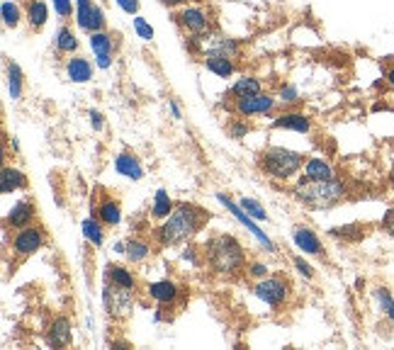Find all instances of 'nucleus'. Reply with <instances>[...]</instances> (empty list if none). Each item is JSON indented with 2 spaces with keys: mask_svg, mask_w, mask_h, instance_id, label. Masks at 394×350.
<instances>
[{
  "mask_svg": "<svg viewBox=\"0 0 394 350\" xmlns=\"http://www.w3.org/2000/svg\"><path fill=\"white\" fill-rule=\"evenodd\" d=\"M204 222H207L204 209H199L197 204L190 202H178L175 209L161 222V226H156L151 231V239L158 248H170V246L190 241L202 229Z\"/></svg>",
  "mask_w": 394,
  "mask_h": 350,
  "instance_id": "nucleus-1",
  "label": "nucleus"
},
{
  "mask_svg": "<svg viewBox=\"0 0 394 350\" xmlns=\"http://www.w3.org/2000/svg\"><path fill=\"white\" fill-rule=\"evenodd\" d=\"M202 261L219 278H236L246 268V248L231 234H217L202 244Z\"/></svg>",
  "mask_w": 394,
  "mask_h": 350,
  "instance_id": "nucleus-2",
  "label": "nucleus"
},
{
  "mask_svg": "<svg viewBox=\"0 0 394 350\" xmlns=\"http://www.w3.org/2000/svg\"><path fill=\"white\" fill-rule=\"evenodd\" d=\"M295 197L297 202H302L310 209H329L346 197V185L339 177H331V180H310V177H302L295 187Z\"/></svg>",
  "mask_w": 394,
  "mask_h": 350,
  "instance_id": "nucleus-3",
  "label": "nucleus"
},
{
  "mask_svg": "<svg viewBox=\"0 0 394 350\" xmlns=\"http://www.w3.org/2000/svg\"><path fill=\"white\" fill-rule=\"evenodd\" d=\"M258 168L273 180H290L305 168V153L285 146H268L258 156Z\"/></svg>",
  "mask_w": 394,
  "mask_h": 350,
  "instance_id": "nucleus-4",
  "label": "nucleus"
},
{
  "mask_svg": "<svg viewBox=\"0 0 394 350\" xmlns=\"http://www.w3.org/2000/svg\"><path fill=\"white\" fill-rule=\"evenodd\" d=\"M134 302H136V290H129V287L105 280V287H102V307H105L107 317L115 321L129 319L131 312H134Z\"/></svg>",
  "mask_w": 394,
  "mask_h": 350,
  "instance_id": "nucleus-5",
  "label": "nucleus"
},
{
  "mask_svg": "<svg viewBox=\"0 0 394 350\" xmlns=\"http://www.w3.org/2000/svg\"><path fill=\"white\" fill-rule=\"evenodd\" d=\"M175 25L192 39H202L212 32V15L202 5H182L175 13Z\"/></svg>",
  "mask_w": 394,
  "mask_h": 350,
  "instance_id": "nucleus-6",
  "label": "nucleus"
},
{
  "mask_svg": "<svg viewBox=\"0 0 394 350\" xmlns=\"http://www.w3.org/2000/svg\"><path fill=\"white\" fill-rule=\"evenodd\" d=\"M290 292H292V287L285 280V275H268L263 280H256L253 285V295L270 309L283 307L290 300Z\"/></svg>",
  "mask_w": 394,
  "mask_h": 350,
  "instance_id": "nucleus-7",
  "label": "nucleus"
},
{
  "mask_svg": "<svg viewBox=\"0 0 394 350\" xmlns=\"http://www.w3.org/2000/svg\"><path fill=\"white\" fill-rule=\"evenodd\" d=\"M47 244V234H44L42 226H25V229H17L13 241H10V253H13L17 261H25L37 253L42 246Z\"/></svg>",
  "mask_w": 394,
  "mask_h": 350,
  "instance_id": "nucleus-8",
  "label": "nucleus"
},
{
  "mask_svg": "<svg viewBox=\"0 0 394 350\" xmlns=\"http://www.w3.org/2000/svg\"><path fill=\"white\" fill-rule=\"evenodd\" d=\"M76 25L93 34L105 30V13L95 0H76Z\"/></svg>",
  "mask_w": 394,
  "mask_h": 350,
  "instance_id": "nucleus-9",
  "label": "nucleus"
},
{
  "mask_svg": "<svg viewBox=\"0 0 394 350\" xmlns=\"http://www.w3.org/2000/svg\"><path fill=\"white\" fill-rule=\"evenodd\" d=\"M278 107V100L268 93H258L251 97H241V100H234V112L239 117H263V114H270Z\"/></svg>",
  "mask_w": 394,
  "mask_h": 350,
  "instance_id": "nucleus-10",
  "label": "nucleus"
},
{
  "mask_svg": "<svg viewBox=\"0 0 394 350\" xmlns=\"http://www.w3.org/2000/svg\"><path fill=\"white\" fill-rule=\"evenodd\" d=\"M217 199H219V202H221V204H224V207H226V209H229V212H231V214H234V217H236V219H239V222H241V224H243V226H246V229H248V231H251V234H253V236H256V239H258V241H261V244H263V246H266V251H268V253H278L275 244H273V241H270V239H268V234H263V231H261V229H258V226H256L253 217H248V214H246V209H243V207H241V204L231 202V199H229V197H226V195H224V192H217Z\"/></svg>",
  "mask_w": 394,
  "mask_h": 350,
  "instance_id": "nucleus-11",
  "label": "nucleus"
},
{
  "mask_svg": "<svg viewBox=\"0 0 394 350\" xmlns=\"http://www.w3.org/2000/svg\"><path fill=\"white\" fill-rule=\"evenodd\" d=\"M88 42H90V51H93V56H95V66L102 68V71L110 68L112 61H115V39L102 30V32L90 34Z\"/></svg>",
  "mask_w": 394,
  "mask_h": 350,
  "instance_id": "nucleus-12",
  "label": "nucleus"
},
{
  "mask_svg": "<svg viewBox=\"0 0 394 350\" xmlns=\"http://www.w3.org/2000/svg\"><path fill=\"white\" fill-rule=\"evenodd\" d=\"M192 42H195L204 54H224V56H229V59L239 56V42L236 39H231V37H224V34L209 32L207 37L192 39Z\"/></svg>",
  "mask_w": 394,
  "mask_h": 350,
  "instance_id": "nucleus-13",
  "label": "nucleus"
},
{
  "mask_svg": "<svg viewBox=\"0 0 394 350\" xmlns=\"http://www.w3.org/2000/svg\"><path fill=\"white\" fill-rule=\"evenodd\" d=\"M148 300H153L158 307H173L180 297V287L173 283V280H156L146 287Z\"/></svg>",
  "mask_w": 394,
  "mask_h": 350,
  "instance_id": "nucleus-14",
  "label": "nucleus"
},
{
  "mask_svg": "<svg viewBox=\"0 0 394 350\" xmlns=\"http://www.w3.org/2000/svg\"><path fill=\"white\" fill-rule=\"evenodd\" d=\"M292 241H295V246L302 251V253L314 256V258H322V256H324V244H322V239H319V234L312 231L310 226H295Z\"/></svg>",
  "mask_w": 394,
  "mask_h": 350,
  "instance_id": "nucleus-15",
  "label": "nucleus"
},
{
  "mask_svg": "<svg viewBox=\"0 0 394 350\" xmlns=\"http://www.w3.org/2000/svg\"><path fill=\"white\" fill-rule=\"evenodd\" d=\"M73 341V329L71 321L66 317H56L47 329V343L51 348H68Z\"/></svg>",
  "mask_w": 394,
  "mask_h": 350,
  "instance_id": "nucleus-16",
  "label": "nucleus"
},
{
  "mask_svg": "<svg viewBox=\"0 0 394 350\" xmlns=\"http://www.w3.org/2000/svg\"><path fill=\"white\" fill-rule=\"evenodd\" d=\"M34 222V202L32 199H20V202L13 204V209L8 212V217H5V226L10 229H25L30 226V224Z\"/></svg>",
  "mask_w": 394,
  "mask_h": 350,
  "instance_id": "nucleus-17",
  "label": "nucleus"
},
{
  "mask_svg": "<svg viewBox=\"0 0 394 350\" xmlns=\"http://www.w3.org/2000/svg\"><path fill=\"white\" fill-rule=\"evenodd\" d=\"M93 73L95 66L85 56L73 54L71 59H66V76L71 83H88V80H93Z\"/></svg>",
  "mask_w": 394,
  "mask_h": 350,
  "instance_id": "nucleus-18",
  "label": "nucleus"
},
{
  "mask_svg": "<svg viewBox=\"0 0 394 350\" xmlns=\"http://www.w3.org/2000/svg\"><path fill=\"white\" fill-rule=\"evenodd\" d=\"M273 129H288L297 134H307L312 129V119L305 112H285L273 119Z\"/></svg>",
  "mask_w": 394,
  "mask_h": 350,
  "instance_id": "nucleus-19",
  "label": "nucleus"
},
{
  "mask_svg": "<svg viewBox=\"0 0 394 350\" xmlns=\"http://www.w3.org/2000/svg\"><path fill=\"white\" fill-rule=\"evenodd\" d=\"M115 170L122 177H129V180H134V182L144 177V165H141V160L129 151H122L115 158Z\"/></svg>",
  "mask_w": 394,
  "mask_h": 350,
  "instance_id": "nucleus-20",
  "label": "nucleus"
},
{
  "mask_svg": "<svg viewBox=\"0 0 394 350\" xmlns=\"http://www.w3.org/2000/svg\"><path fill=\"white\" fill-rule=\"evenodd\" d=\"M202 64L209 73H214L217 78H229L234 76V71H236L234 59H229V56H224V54H204Z\"/></svg>",
  "mask_w": 394,
  "mask_h": 350,
  "instance_id": "nucleus-21",
  "label": "nucleus"
},
{
  "mask_svg": "<svg viewBox=\"0 0 394 350\" xmlns=\"http://www.w3.org/2000/svg\"><path fill=\"white\" fill-rule=\"evenodd\" d=\"M153 253V246L148 244L144 239H127L124 241V258H127L129 263H134V266H139V263L148 261Z\"/></svg>",
  "mask_w": 394,
  "mask_h": 350,
  "instance_id": "nucleus-22",
  "label": "nucleus"
},
{
  "mask_svg": "<svg viewBox=\"0 0 394 350\" xmlns=\"http://www.w3.org/2000/svg\"><path fill=\"white\" fill-rule=\"evenodd\" d=\"M93 214L98 217L105 226H117V224L122 222V204L112 197H105L98 207L93 209Z\"/></svg>",
  "mask_w": 394,
  "mask_h": 350,
  "instance_id": "nucleus-23",
  "label": "nucleus"
},
{
  "mask_svg": "<svg viewBox=\"0 0 394 350\" xmlns=\"http://www.w3.org/2000/svg\"><path fill=\"white\" fill-rule=\"evenodd\" d=\"M27 187V175L22 170L13 168V165H5L3 173H0V192L10 195L17 190H25Z\"/></svg>",
  "mask_w": 394,
  "mask_h": 350,
  "instance_id": "nucleus-24",
  "label": "nucleus"
},
{
  "mask_svg": "<svg viewBox=\"0 0 394 350\" xmlns=\"http://www.w3.org/2000/svg\"><path fill=\"white\" fill-rule=\"evenodd\" d=\"M54 47L59 54H66V56H73L81 47V42H78L76 32L71 30L68 25H61L59 30H56V37H54Z\"/></svg>",
  "mask_w": 394,
  "mask_h": 350,
  "instance_id": "nucleus-25",
  "label": "nucleus"
},
{
  "mask_svg": "<svg viewBox=\"0 0 394 350\" xmlns=\"http://www.w3.org/2000/svg\"><path fill=\"white\" fill-rule=\"evenodd\" d=\"M258 93H263V85H261V78H256V76L236 78L229 88V95L234 97V100H241V97H251V95H258Z\"/></svg>",
  "mask_w": 394,
  "mask_h": 350,
  "instance_id": "nucleus-26",
  "label": "nucleus"
},
{
  "mask_svg": "<svg viewBox=\"0 0 394 350\" xmlns=\"http://www.w3.org/2000/svg\"><path fill=\"white\" fill-rule=\"evenodd\" d=\"M305 175L302 177H310V180H331V177H336L334 173V168H331V163L329 160H324V158H307L305 160Z\"/></svg>",
  "mask_w": 394,
  "mask_h": 350,
  "instance_id": "nucleus-27",
  "label": "nucleus"
},
{
  "mask_svg": "<svg viewBox=\"0 0 394 350\" xmlns=\"http://www.w3.org/2000/svg\"><path fill=\"white\" fill-rule=\"evenodd\" d=\"M25 17H27V25H30L32 30H42L49 20V5L44 3V0H30Z\"/></svg>",
  "mask_w": 394,
  "mask_h": 350,
  "instance_id": "nucleus-28",
  "label": "nucleus"
},
{
  "mask_svg": "<svg viewBox=\"0 0 394 350\" xmlns=\"http://www.w3.org/2000/svg\"><path fill=\"white\" fill-rule=\"evenodd\" d=\"M105 275H107V280H110V283L129 287V290H136V275L131 273L129 268L117 266V263H107Z\"/></svg>",
  "mask_w": 394,
  "mask_h": 350,
  "instance_id": "nucleus-29",
  "label": "nucleus"
},
{
  "mask_svg": "<svg viewBox=\"0 0 394 350\" xmlns=\"http://www.w3.org/2000/svg\"><path fill=\"white\" fill-rule=\"evenodd\" d=\"M173 209H175V202L168 197V192H165L163 187H161V190L153 195V202H151V219L163 222L165 217H168Z\"/></svg>",
  "mask_w": 394,
  "mask_h": 350,
  "instance_id": "nucleus-30",
  "label": "nucleus"
},
{
  "mask_svg": "<svg viewBox=\"0 0 394 350\" xmlns=\"http://www.w3.org/2000/svg\"><path fill=\"white\" fill-rule=\"evenodd\" d=\"M81 231H83L85 241H90L93 246H102V241H105V229H102V222L98 219V217H88V219H83Z\"/></svg>",
  "mask_w": 394,
  "mask_h": 350,
  "instance_id": "nucleus-31",
  "label": "nucleus"
},
{
  "mask_svg": "<svg viewBox=\"0 0 394 350\" xmlns=\"http://www.w3.org/2000/svg\"><path fill=\"white\" fill-rule=\"evenodd\" d=\"M8 88H10V100L17 102L22 97V88H25V78H22V71L15 61L8 64Z\"/></svg>",
  "mask_w": 394,
  "mask_h": 350,
  "instance_id": "nucleus-32",
  "label": "nucleus"
},
{
  "mask_svg": "<svg viewBox=\"0 0 394 350\" xmlns=\"http://www.w3.org/2000/svg\"><path fill=\"white\" fill-rule=\"evenodd\" d=\"M375 302H378V309L382 314H385L387 319L394 321V297L390 290H385V287H378V290L373 292Z\"/></svg>",
  "mask_w": 394,
  "mask_h": 350,
  "instance_id": "nucleus-33",
  "label": "nucleus"
},
{
  "mask_svg": "<svg viewBox=\"0 0 394 350\" xmlns=\"http://www.w3.org/2000/svg\"><path fill=\"white\" fill-rule=\"evenodd\" d=\"M0 15H3V25L10 27V30H15V27L20 25V20H22L20 8H17L13 0H3V5H0Z\"/></svg>",
  "mask_w": 394,
  "mask_h": 350,
  "instance_id": "nucleus-34",
  "label": "nucleus"
},
{
  "mask_svg": "<svg viewBox=\"0 0 394 350\" xmlns=\"http://www.w3.org/2000/svg\"><path fill=\"white\" fill-rule=\"evenodd\" d=\"M239 204H241V207L246 209V214H248V217H253L256 222H263V219L268 222V212H266V207H263V204L258 202V199L241 197V199H239Z\"/></svg>",
  "mask_w": 394,
  "mask_h": 350,
  "instance_id": "nucleus-35",
  "label": "nucleus"
},
{
  "mask_svg": "<svg viewBox=\"0 0 394 350\" xmlns=\"http://www.w3.org/2000/svg\"><path fill=\"white\" fill-rule=\"evenodd\" d=\"M329 234H331L334 239H346V241H351V239H361V236H363V229L358 226V224H351V226L331 229Z\"/></svg>",
  "mask_w": 394,
  "mask_h": 350,
  "instance_id": "nucleus-36",
  "label": "nucleus"
},
{
  "mask_svg": "<svg viewBox=\"0 0 394 350\" xmlns=\"http://www.w3.org/2000/svg\"><path fill=\"white\" fill-rule=\"evenodd\" d=\"M51 5H54V13L61 20H68L71 15H76V0H51Z\"/></svg>",
  "mask_w": 394,
  "mask_h": 350,
  "instance_id": "nucleus-37",
  "label": "nucleus"
},
{
  "mask_svg": "<svg viewBox=\"0 0 394 350\" xmlns=\"http://www.w3.org/2000/svg\"><path fill=\"white\" fill-rule=\"evenodd\" d=\"M134 32H136V37L144 39V42H151L153 39V27L148 25L141 15H134Z\"/></svg>",
  "mask_w": 394,
  "mask_h": 350,
  "instance_id": "nucleus-38",
  "label": "nucleus"
},
{
  "mask_svg": "<svg viewBox=\"0 0 394 350\" xmlns=\"http://www.w3.org/2000/svg\"><path fill=\"white\" fill-rule=\"evenodd\" d=\"M278 100L283 102V105H295V102H300V90H297L295 85H283L278 93Z\"/></svg>",
  "mask_w": 394,
  "mask_h": 350,
  "instance_id": "nucleus-39",
  "label": "nucleus"
},
{
  "mask_svg": "<svg viewBox=\"0 0 394 350\" xmlns=\"http://www.w3.org/2000/svg\"><path fill=\"white\" fill-rule=\"evenodd\" d=\"M180 258H182V261L190 263V266H199V261H202V253H199V251L192 244H187L185 248L180 251Z\"/></svg>",
  "mask_w": 394,
  "mask_h": 350,
  "instance_id": "nucleus-40",
  "label": "nucleus"
},
{
  "mask_svg": "<svg viewBox=\"0 0 394 350\" xmlns=\"http://www.w3.org/2000/svg\"><path fill=\"white\" fill-rule=\"evenodd\" d=\"M246 273H248V278H253V280H263V278H268V275H270L266 263H258V261L251 263V266L246 268Z\"/></svg>",
  "mask_w": 394,
  "mask_h": 350,
  "instance_id": "nucleus-41",
  "label": "nucleus"
},
{
  "mask_svg": "<svg viewBox=\"0 0 394 350\" xmlns=\"http://www.w3.org/2000/svg\"><path fill=\"white\" fill-rule=\"evenodd\" d=\"M295 268H297V273H300L302 275V278H305V280H312L314 278V268L310 266V263H307L305 261V258H302V256H295Z\"/></svg>",
  "mask_w": 394,
  "mask_h": 350,
  "instance_id": "nucleus-42",
  "label": "nucleus"
},
{
  "mask_svg": "<svg viewBox=\"0 0 394 350\" xmlns=\"http://www.w3.org/2000/svg\"><path fill=\"white\" fill-rule=\"evenodd\" d=\"M248 131H251V127H248L246 122H231L229 124V134L234 136V139H243Z\"/></svg>",
  "mask_w": 394,
  "mask_h": 350,
  "instance_id": "nucleus-43",
  "label": "nucleus"
},
{
  "mask_svg": "<svg viewBox=\"0 0 394 350\" xmlns=\"http://www.w3.org/2000/svg\"><path fill=\"white\" fill-rule=\"evenodd\" d=\"M115 3L119 5V10L127 15H136L139 13V0H115Z\"/></svg>",
  "mask_w": 394,
  "mask_h": 350,
  "instance_id": "nucleus-44",
  "label": "nucleus"
},
{
  "mask_svg": "<svg viewBox=\"0 0 394 350\" xmlns=\"http://www.w3.org/2000/svg\"><path fill=\"white\" fill-rule=\"evenodd\" d=\"M382 229H385V231L394 239V207L387 209L385 217H382Z\"/></svg>",
  "mask_w": 394,
  "mask_h": 350,
  "instance_id": "nucleus-45",
  "label": "nucleus"
},
{
  "mask_svg": "<svg viewBox=\"0 0 394 350\" xmlns=\"http://www.w3.org/2000/svg\"><path fill=\"white\" fill-rule=\"evenodd\" d=\"M88 117H90V124H93L95 131H100L102 127H105V122H102V114H100L98 110H90Z\"/></svg>",
  "mask_w": 394,
  "mask_h": 350,
  "instance_id": "nucleus-46",
  "label": "nucleus"
},
{
  "mask_svg": "<svg viewBox=\"0 0 394 350\" xmlns=\"http://www.w3.org/2000/svg\"><path fill=\"white\" fill-rule=\"evenodd\" d=\"M165 8H178V5H192L197 3V0H161Z\"/></svg>",
  "mask_w": 394,
  "mask_h": 350,
  "instance_id": "nucleus-47",
  "label": "nucleus"
},
{
  "mask_svg": "<svg viewBox=\"0 0 394 350\" xmlns=\"http://www.w3.org/2000/svg\"><path fill=\"white\" fill-rule=\"evenodd\" d=\"M168 107H170V114H173L175 119H180L182 117V112H180V105L175 100H168Z\"/></svg>",
  "mask_w": 394,
  "mask_h": 350,
  "instance_id": "nucleus-48",
  "label": "nucleus"
},
{
  "mask_svg": "<svg viewBox=\"0 0 394 350\" xmlns=\"http://www.w3.org/2000/svg\"><path fill=\"white\" fill-rule=\"evenodd\" d=\"M385 80H387V85H390V88H394V66H392V68H387Z\"/></svg>",
  "mask_w": 394,
  "mask_h": 350,
  "instance_id": "nucleus-49",
  "label": "nucleus"
},
{
  "mask_svg": "<svg viewBox=\"0 0 394 350\" xmlns=\"http://www.w3.org/2000/svg\"><path fill=\"white\" fill-rule=\"evenodd\" d=\"M115 253L124 256V241H117V244H115Z\"/></svg>",
  "mask_w": 394,
  "mask_h": 350,
  "instance_id": "nucleus-50",
  "label": "nucleus"
},
{
  "mask_svg": "<svg viewBox=\"0 0 394 350\" xmlns=\"http://www.w3.org/2000/svg\"><path fill=\"white\" fill-rule=\"evenodd\" d=\"M390 182H392V185H394V168H392V173H390Z\"/></svg>",
  "mask_w": 394,
  "mask_h": 350,
  "instance_id": "nucleus-51",
  "label": "nucleus"
}]
</instances>
